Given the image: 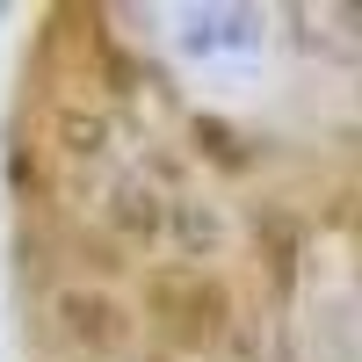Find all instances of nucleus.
Masks as SVG:
<instances>
[{"label": "nucleus", "mask_w": 362, "mask_h": 362, "mask_svg": "<svg viewBox=\"0 0 362 362\" xmlns=\"http://www.w3.org/2000/svg\"><path fill=\"white\" fill-rule=\"evenodd\" d=\"M261 254H268V276L290 283L297 276V218H261Z\"/></svg>", "instance_id": "39448f33"}, {"label": "nucleus", "mask_w": 362, "mask_h": 362, "mask_svg": "<svg viewBox=\"0 0 362 362\" xmlns=\"http://www.w3.org/2000/svg\"><path fill=\"white\" fill-rule=\"evenodd\" d=\"M58 319H66V334H73L80 348H95V355H116V348L131 341L124 305L102 297V290H66V297H58Z\"/></svg>", "instance_id": "f257e3e1"}, {"label": "nucleus", "mask_w": 362, "mask_h": 362, "mask_svg": "<svg viewBox=\"0 0 362 362\" xmlns=\"http://www.w3.org/2000/svg\"><path fill=\"white\" fill-rule=\"evenodd\" d=\"M167 232H174V247L181 254H218V239H225V218H218V210H210L203 196H174L167 203Z\"/></svg>", "instance_id": "7ed1b4c3"}, {"label": "nucleus", "mask_w": 362, "mask_h": 362, "mask_svg": "<svg viewBox=\"0 0 362 362\" xmlns=\"http://www.w3.org/2000/svg\"><path fill=\"white\" fill-rule=\"evenodd\" d=\"M58 145H66L73 160L109 153V116H95V109H58Z\"/></svg>", "instance_id": "20e7f679"}, {"label": "nucleus", "mask_w": 362, "mask_h": 362, "mask_svg": "<svg viewBox=\"0 0 362 362\" xmlns=\"http://www.w3.org/2000/svg\"><path fill=\"white\" fill-rule=\"evenodd\" d=\"M109 225L131 239V247H153V239L167 232V210H160V196L145 189V181H124V189L109 196Z\"/></svg>", "instance_id": "f03ea898"}]
</instances>
